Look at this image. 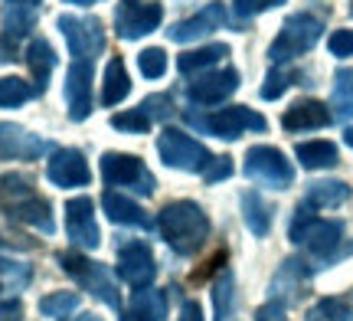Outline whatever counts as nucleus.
<instances>
[{
	"label": "nucleus",
	"instance_id": "nucleus-1",
	"mask_svg": "<svg viewBox=\"0 0 353 321\" xmlns=\"http://www.w3.org/2000/svg\"><path fill=\"white\" fill-rule=\"evenodd\" d=\"M157 230L176 256H193V253H200L206 236H210V217L203 213L200 204L176 200V204H167L161 210Z\"/></svg>",
	"mask_w": 353,
	"mask_h": 321
},
{
	"label": "nucleus",
	"instance_id": "nucleus-2",
	"mask_svg": "<svg viewBox=\"0 0 353 321\" xmlns=\"http://www.w3.org/2000/svg\"><path fill=\"white\" fill-rule=\"evenodd\" d=\"M0 210L17 223H26L33 230L52 236L56 233V220H52V206L46 197H39L37 187L20 174H3L0 177Z\"/></svg>",
	"mask_w": 353,
	"mask_h": 321
},
{
	"label": "nucleus",
	"instance_id": "nucleus-3",
	"mask_svg": "<svg viewBox=\"0 0 353 321\" xmlns=\"http://www.w3.org/2000/svg\"><path fill=\"white\" fill-rule=\"evenodd\" d=\"M59 266L76 279L79 289H85L88 295L101 298L108 309H121V295H118V289H114L112 272L105 269L101 262H92V259L79 256V253H63V256H59Z\"/></svg>",
	"mask_w": 353,
	"mask_h": 321
},
{
	"label": "nucleus",
	"instance_id": "nucleus-4",
	"mask_svg": "<svg viewBox=\"0 0 353 321\" xmlns=\"http://www.w3.org/2000/svg\"><path fill=\"white\" fill-rule=\"evenodd\" d=\"M245 177L262 184V187H272V191H285L294 180V167L288 164V157L281 155L278 148H268V144H255L245 151Z\"/></svg>",
	"mask_w": 353,
	"mask_h": 321
},
{
	"label": "nucleus",
	"instance_id": "nucleus-5",
	"mask_svg": "<svg viewBox=\"0 0 353 321\" xmlns=\"http://www.w3.org/2000/svg\"><path fill=\"white\" fill-rule=\"evenodd\" d=\"M321 39V20L311 17V13H294L288 17V23L281 26L278 39L268 50V59L272 63H288V59H298L301 52H307Z\"/></svg>",
	"mask_w": 353,
	"mask_h": 321
},
{
	"label": "nucleus",
	"instance_id": "nucleus-6",
	"mask_svg": "<svg viewBox=\"0 0 353 321\" xmlns=\"http://www.w3.org/2000/svg\"><path fill=\"white\" fill-rule=\"evenodd\" d=\"M101 180L108 187H125V191H134L141 197H151L157 180L154 174L144 167V161L134 155H118V151H108L101 157Z\"/></svg>",
	"mask_w": 353,
	"mask_h": 321
},
{
	"label": "nucleus",
	"instance_id": "nucleus-7",
	"mask_svg": "<svg viewBox=\"0 0 353 321\" xmlns=\"http://www.w3.org/2000/svg\"><path fill=\"white\" fill-rule=\"evenodd\" d=\"M157 155H161V161L167 167H180V171H193V174H203L206 164L213 161L210 151L196 138H190L187 131H176V128H167L157 138Z\"/></svg>",
	"mask_w": 353,
	"mask_h": 321
},
{
	"label": "nucleus",
	"instance_id": "nucleus-8",
	"mask_svg": "<svg viewBox=\"0 0 353 321\" xmlns=\"http://www.w3.org/2000/svg\"><path fill=\"white\" fill-rule=\"evenodd\" d=\"M193 125L203 131H210V135H216V138H226V142L239 138L242 131H265L268 128V121H265L259 112L245 108V105H229V108H219V112L210 118H193Z\"/></svg>",
	"mask_w": 353,
	"mask_h": 321
},
{
	"label": "nucleus",
	"instance_id": "nucleus-9",
	"mask_svg": "<svg viewBox=\"0 0 353 321\" xmlns=\"http://www.w3.org/2000/svg\"><path fill=\"white\" fill-rule=\"evenodd\" d=\"M118 275L125 279L131 289H151L154 275H157V262H154V253L148 243L141 240H131L118 249Z\"/></svg>",
	"mask_w": 353,
	"mask_h": 321
},
{
	"label": "nucleus",
	"instance_id": "nucleus-10",
	"mask_svg": "<svg viewBox=\"0 0 353 321\" xmlns=\"http://www.w3.org/2000/svg\"><path fill=\"white\" fill-rule=\"evenodd\" d=\"M59 30L65 33L69 50H72L76 59H92L105 46V30H101L95 17H69V13H63L59 17Z\"/></svg>",
	"mask_w": 353,
	"mask_h": 321
},
{
	"label": "nucleus",
	"instance_id": "nucleus-11",
	"mask_svg": "<svg viewBox=\"0 0 353 321\" xmlns=\"http://www.w3.org/2000/svg\"><path fill=\"white\" fill-rule=\"evenodd\" d=\"M65 230L76 249H99L101 243V230L99 220H95V204L92 197H76L65 204Z\"/></svg>",
	"mask_w": 353,
	"mask_h": 321
},
{
	"label": "nucleus",
	"instance_id": "nucleus-12",
	"mask_svg": "<svg viewBox=\"0 0 353 321\" xmlns=\"http://www.w3.org/2000/svg\"><path fill=\"white\" fill-rule=\"evenodd\" d=\"M164 20V7L157 0H144V3H125L114 13V26H118V37L121 39H138L144 33L157 30Z\"/></svg>",
	"mask_w": 353,
	"mask_h": 321
},
{
	"label": "nucleus",
	"instance_id": "nucleus-13",
	"mask_svg": "<svg viewBox=\"0 0 353 321\" xmlns=\"http://www.w3.org/2000/svg\"><path fill=\"white\" fill-rule=\"evenodd\" d=\"M52 144L43 142L39 135H30L20 125L0 121V161H37L50 151Z\"/></svg>",
	"mask_w": 353,
	"mask_h": 321
},
{
	"label": "nucleus",
	"instance_id": "nucleus-14",
	"mask_svg": "<svg viewBox=\"0 0 353 321\" xmlns=\"http://www.w3.org/2000/svg\"><path fill=\"white\" fill-rule=\"evenodd\" d=\"M65 99H69V118L72 121H85L92 115V59H76L69 66Z\"/></svg>",
	"mask_w": 353,
	"mask_h": 321
},
{
	"label": "nucleus",
	"instance_id": "nucleus-15",
	"mask_svg": "<svg viewBox=\"0 0 353 321\" xmlns=\"http://www.w3.org/2000/svg\"><path fill=\"white\" fill-rule=\"evenodd\" d=\"M46 177L56 184V187H85L92 180V171H88V161L82 157V151L76 148H63L56 151L46 167Z\"/></svg>",
	"mask_w": 353,
	"mask_h": 321
},
{
	"label": "nucleus",
	"instance_id": "nucleus-16",
	"mask_svg": "<svg viewBox=\"0 0 353 321\" xmlns=\"http://www.w3.org/2000/svg\"><path fill=\"white\" fill-rule=\"evenodd\" d=\"M341 243H343V226L337 220H317L301 240V246H307V253L317 262H330V259H337L341 253H350V249H341Z\"/></svg>",
	"mask_w": 353,
	"mask_h": 321
},
{
	"label": "nucleus",
	"instance_id": "nucleus-17",
	"mask_svg": "<svg viewBox=\"0 0 353 321\" xmlns=\"http://www.w3.org/2000/svg\"><path fill=\"white\" fill-rule=\"evenodd\" d=\"M236 89H239V72L236 69H219V72H206L196 82H190V99L196 105H219L226 102Z\"/></svg>",
	"mask_w": 353,
	"mask_h": 321
},
{
	"label": "nucleus",
	"instance_id": "nucleus-18",
	"mask_svg": "<svg viewBox=\"0 0 353 321\" xmlns=\"http://www.w3.org/2000/svg\"><path fill=\"white\" fill-rule=\"evenodd\" d=\"M226 20H229L226 7H223V3H210V7H206V10H200L196 17L174 23L170 39H174V43H190V39H200V37H206V33H213L216 26H223Z\"/></svg>",
	"mask_w": 353,
	"mask_h": 321
},
{
	"label": "nucleus",
	"instance_id": "nucleus-19",
	"mask_svg": "<svg viewBox=\"0 0 353 321\" xmlns=\"http://www.w3.org/2000/svg\"><path fill=\"white\" fill-rule=\"evenodd\" d=\"M101 206H105V213H108V220L112 223H125V226H138V230H151V213L144 210V206H138L131 197H125V193H114L108 191L105 197H101Z\"/></svg>",
	"mask_w": 353,
	"mask_h": 321
},
{
	"label": "nucleus",
	"instance_id": "nucleus-20",
	"mask_svg": "<svg viewBox=\"0 0 353 321\" xmlns=\"http://www.w3.org/2000/svg\"><path fill=\"white\" fill-rule=\"evenodd\" d=\"M307 275L311 272L304 269L301 259H288L281 269H278L275 282H272V302H298L301 298V289L307 285Z\"/></svg>",
	"mask_w": 353,
	"mask_h": 321
},
{
	"label": "nucleus",
	"instance_id": "nucleus-21",
	"mask_svg": "<svg viewBox=\"0 0 353 321\" xmlns=\"http://www.w3.org/2000/svg\"><path fill=\"white\" fill-rule=\"evenodd\" d=\"M281 125H285V131L324 128V125H330V112H327V105L314 102V99H304V102L291 105L288 112L281 115Z\"/></svg>",
	"mask_w": 353,
	"mask_h": 321
},
{
	"label": "nucleus",
	"instance_id": "nucleus-22",
	"mask_svg": "<svg viewBox=\"0 0 353 321\" xmlns=\"http://www.w3.org/2000/svg\"><path fill=\"white\" fill-rule=\"evenodd\" d=\"M167 318V292H144L141 289L138 295L128 302L121 321H164Z\"/></svg>",
	"mask_w": 353,
	"mask_h": 321
},
{
	"label": "nucleus",
	"instance_id": "nucleus-23",
	"mask_svg": "<svg viewBox=\"0 0 353 321\" xmlns=\"http://www.w3.org/2000/svg\"><path fill=\"white\" fill-rule=\"evenodd\" d=\"M128 92H131V79H128L125 59H118V56H114L112 63L105 66V76H101V105L125 102Z\"/></svg>",
	"mask_w": 353,
	"mask_h": 321
},
{
	"label": "nucleus",
	"instance_id": "nucleus-24",
	"mask_svg": "<svg viewBox=\"0 0 353 321\" xmlns=\"http://www.w3.org/2000/svg\"><path fill=\"white\" fill-rule=\"evenodd\" d=\"M26 66H30V72L37 79V89L43 92L52 76V69H56V52H52V46L46 39H33L26 46Z\"/></svg>",
	"mask_w": 353,
	"mask_h": 321
},
{
	"label": "nucleus",
	"instance_id": "nucleus-25",
	"mask_svg": "<svg viewBox=\"0 0 353 321\" xmlns=\"http://www.w3.org/2000/svg\"><path fill=\"white\" fill-rule=\"evenodd\" d=\"M242 217H245V226L255 236H268V230H272V206L265 204L255 191L242 193Z\"/></svg>",
	"mask_w": 353,
	"mask_h": 321
},
{
	"label": "nucleus",
	"instance_id": "nucleus-26",
	"mask_svg": "<svg viewBox=\"0 0 353 321\" xmlns=\"http://www.w3.org/2000/svg\"><path fill=\"white\" fill-rule=\"evenodd\" d=\"M226 56H229V46H223V43H213V46H203V50L183 52V56L176 59V69H180L183 76H193V72L210 69V66H216L219 59H226Z\"/></svg>",
	"mask_w": 353,
	"mask_h": 321
},
{
	"label": "nucleus",
	"instance_id": "nucleus-27",
	"mask_svg": "<svg viewBox=\"0 0 353 321\" xmlns=\"http://www.w3.org/2000/svg\"><path fill=\"white\" fill-rule=\"evenodd\" d=\"M298 161L307 171H321V167H334L337 164V144L334 142H304L298 144Z\"/></svg>",
	"mask_w": 353,
	"mask_h": 321
},
{
	"label": "nucleus",
	"instance_id": "nucleus-28",
	"mask_svg": "<svg viewBox=\"0 0 353 321\" xmlns=\"http://www.w3.org/2000/svg\"><path fill=\"white\" fill-rule=\"evenodd\" d=\"M350 200V187L343 184V180H317L307 187V204L314 206H341Z\"/></svg>",
	"mask_w": 353,
	"mask_h": 321
},
{
	"label": "nucleus",
	"instance_id": "nucleus-29",
	"mask_svg": "<svg viewBox=\"0 0 353 321\" xmlns=\"http://www.w3.org/2000/svg\"><path fill=\"white\" fill-rule=\"evenodd\" d=\"M37 86H30L26 79L20 76H3L0 79V108H17V105L30 102L37 95Z\"/></svg>",
	"mask_w": 353,
	"mask_h": 321
},
{
	"label": "nucleus",
	"instance_id": "nucleus-30",
	"mask_svg": "<svg viewBox=\"0 0 353 321\" xmlns=\"http://www.w3.org/2000/svg\"><path fill=\"white\" fill-rule=\"evenodd\" d=\"M236 279H232V272L223 269L219 272V279L213 285V311H216V321H226L232 315V302H236Z\"/></svg>",
	"mask_w": 353,
	"mask_h": 321
},
{
	"label": "nucleus",
	"instance_id": "nucleus-31",
	"mask_svg": "<svg viewBox=\"0 0 353 321\" xmlns=\"http://www.w3.org/2000/svg\"><path fill=\"white\" fill-rule=\"evenodd\" d=\"M79 305H82V295H79V292H52V295L39 298V311H43L46 318H65V315H72Z\"/></svg>",
	"mask_w": 353,
	"mask_h": 321
},
{
	"label": "nucleus",
	"instance_id": "nucleus-32",
	"mask_svg": "<svg viewBox=\"0 0 353 321\" xmlns=\"http://www.w3.org/2000/svg\"><path fill=\"white\" fill-rule=\"evenodd\" d=\"M30 279H33V269L26 262H13V259L0 256V282L7 285L10 292H23L30 285Z\"/></svg>",
	"mask_w": 353,
	"mask_h": 321
},
{
	"label": "nucleus",
	"instance_id": "nucleus-33",
	"mask_svg": "<svg viewBox=\"0 0 353 321\" xmlns=\"http://www.w3.org/2000/svg\"><path fill=\"white\" fill-rule=\"evenodd\" d=\"M304 321H350V305L343 298H321Z\"/></svg>",
	"mask_w": 353,
	"mask_h": 321
},
{
	"label": "nucleus",
	"instance_id": "nucleus-34",
	"mask_svg": "<svg viewBox=\"0 0 353 321\" xmlns=\"http://www.w3.org/2000/svg\"><path fill=\"white\" fill-rule=\"evenodd\" d=\"M37 23V17H33V7H20V3H10L7 13H3V30L10 33V37H23L30 33Z\"/></svg>",
	"mask_w": 353,
	"mask_h": 321
},
{
	"label": "nucleus",
	"instance_id": "nucleus-35",
	"mask_svg": "<svg viewBox=\"0 0 353 321\" xmlns=\"http://www.w3.org/2000/svg\"><path fill=\"white\" fill-rule=\"evenodd\" d=\"M334 108L341 118L353 115V72H337V86H334Z\"/></svg>",
	"mask_w": 353,
	"mask_h": 321
},
{
	"label": "nucleus",
	"instance_id": "nucleus-36",
	"mask_svg": "<svg viewBox=\"0 0 353 321\" xmlns=\"http://www.w3.org/2000/svg\"><path fill=\"white\" fill-rule=\"evenodd\" d=\"M112 128L131 131V135H144V131H151V118L144 115L141 108H131V112H118V115H112Z\"/></svg>",
	"mask_w": 353,
	"mask_h": 321
},
{
	"label": "nucleus",
	"instance_id": "nucleus-37",
	"mask_svg": "<svg viewBox=\"0 0 353 321\" xmlns=\"http://www.w3.org/2000/svg\"><path fill=\"white\" fill-rule=\"evenodd\" d=\"M317 223V213H314V204H307L304 200L298 210H294V220H291V226H288V236H291V243H301L304 240V233L311 230Z\"/></svg>",
	"mask_w": 353,
	"mask_h": 321
},
{
	"label": "nucleus",
	"instance_id": "nucleus-38",
	"mask_svg": "<svg viewBox=\"0 0 353 321\" xmlns=\"http://www.w3.org/2000/svg\"><path fill=\"white\" fill-rule=\"evenodd\" d=\"M138 66H141V76L148 79H161L167 72V52L151 46V50H144L138 56Z\"/></svg>",
	"mask_w": 353,
	"mask_h": 321
},
{
	"label": "nucleus",
	"instance_id": "nucleus-39",
	"mask_svg": "<svg viewBox=\"0 0 353 321\" xmlns=\"http://www.w3.org/2000/svg\"><path fill=\"white\" fill-rule=\"evenodd\" d=\"M141 112L151 118V121H164V118L174 115V99L170 95H151L141 102Z\"/></svg>",
	"mask_w": 353,
	"mask_h": 321
},
{
	"label": "nucleus",
	"instance_id": "nucleus-40",
	"mask_svg": "<svg viewBox=\"0 0 353 321\" xmlns=\"http://www.w3.org/2000/svg\"><path fill=\"white\" fill-rule=\"evenodd\" d=\"M229 174H232V157H213L210 164H206V171H203V180L206 184H219V180H226Z\"/></svg>",
	"mask_w": 353,
	"mask_h": 321
},
{
	"label": "nucleus",
	"instance_id": "nucleus-41",
	"mask_svg": "<svg viewBox=\"0 0 353 321\" xmlns=\"http://www.w3.org/2000/svg\"><path fill=\"white\" fill-rule=\"evenodd\" d=\"M288 86H291V72H278V69H272L268 79H265V86H262V99H278Z\"/></svg>",
	"mask_w": 353,
	"mask_h": 321
},
{
	"label": "nucleus",
	"instance_id": "nucleus-42",
	"mask_svg": "<svg viewBox=\"0 0 353 321\" xmlns=\"http://www.w3.org/2000/svg\"><path fill=\"white\" fill-rule=\"evenodd\" d=\"M327 46L334 56H353V30H334Z\"/></svg>",
	"mask_w": 353,
	"mask_h": 321
},
{
	"label": "nucleus",
	"instance_id": "nucleus-43",
	"mask_svg": "<svg viewBox=\"0 0 353 321\" xmlns=\"http://www.w3.org/2000/svg\"><path fill=\"white\" fill-rule=\"evenodd\" d=\"M281 0H232V7L242 13V17H252V13H262L268 7H278Z\"/></svg>",
	"mask_w": 353,
	"mask_h": 321
},
{
	"label": "nucleus",
	"instance_id": "nucleus-44",
	"mask_svg": "<svg viewBox=\"0 0 353 321\" xmlns=\"http://www.w3.org/2000/svg\"><path fill=\"white\" fill-rule=\"evenodd\" d=\"M223 266H226V249H219V253H216L210 262H203V269L193 272V282H203V279H210V275H213L216 269H223Z\"/></svg>",
	"mask_w": 353,
	"mask_h": 321
},
{
	"label": "nucleus",
	"instance_id": "nucleus-45",
	"mask_svg": "<svg viewBox=\"0 0 353 321\" xmlns=\"http://www.w3.org/2000/svg\"><path fill=\"white\" fill-rule=\"evenodd\" d=\"M255 321H288V315H285L281 302H268V305H262L255 311Z\"/></svg>",
	"mask_w": 353,
	"mask_h": 321
},
{
	"label": "nucleus",
	"instance_id": "nucleus-46",
	"mask_svg": "<svg viewBox=\"0 0 353 321\" xmlns=\"http://www.w3.org/2000/svg\"><path fill=\"white\" fill-rule=\"evenodd\" d=\"M0 321H23V302L20 298L0 302Z\"/></svg>",
	"mask_w": 353,
	"mask_h": 321
},
{
	"label": "nucleus",
	"instance_id": "nucleus-47",
	"mask_svg": "<svg viewBox=\"0 0 353 321\" xmlns=\"http://www.w3.org/2000/svg\"><path fill=\"white\" fill-rule=\"evenodd\" d=\"M180 321H203V305L200 302H183V309H180Z\"/></svg>",
	"mask_w": 353,
	"mask_h": 321
},
{
	"label": "nucleus",
	"instance_id": "nucleus-48",
	"mask_svg": "<svg viewBox=\"0 0 353 321\" xmlns=\"http://www.w3.org/2000/svg\"><path fill=\"white\" fill-rule=\"evenodd\" d=\"M72 321H101V318L99 315H92V311H82V315H76Z\"/></svg>",
	"mask_w": 353,
	"mask_h": 321
},
{
	"label": "nucleus",
	"instance_id": "nucleus-49",
	"mask_svg": "<svg viewBox=\"0 0 353 321\" xmlns=\"http://www.w3.org/2000/svg\"><path fill=\"white\" fill-rule=\"evenodd\" d=\"M7 3H20V7H37V3H43V0H7Z\"/></svg>",
	"mask_w": 353,
	"mask_h": 321
},
{
	"label": "nucleus",
	"instance_id": "nucleus-50",
	"mask_svg": "<svg viewBox=\"0 0 353 321\" xmlns=\"http://www.w3.org/2000/svg\"><path fill=\"white\" fill-rule=\"evenodd\" d=\"M343 138H347V144L353 148V128H347V135H343Z\"/></svg>",
	"mask_w": 353,
	"mask_h": 321
},
{
	"label": "nucleus",
	"instance_id": "nucleus-51",
	"mask_svg": "<svg viewBox=\"0 0 353 321\" xmlns=\"http://www.w3.org/2000/svg\"><path fill=\"white\" fill-rule=\"evenodd\" d=\"M69 3H85L88 7V3H95V0H69Z\"/></svg>",
	"mask_w": 353,
	"mask_h": 321
}]
</instances>
